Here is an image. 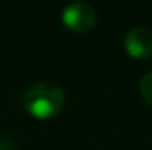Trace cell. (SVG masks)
Instances as JSON below:
<instances>
[{"label": "cell", "mask_w": 152, "mask_h": 150, "mask_svg": "<svg viewBox=\"0 0 152 150\" xmlns=\"http://www.w3.org/2000/svg\"><path fill=\"white\" fill-rule=\"evenodd\" d=\"M65 105V92L55 83H37L31 86L23 97V107L32 118L49 120L58 115Z\"/></svg>", "instance_id": "cell-1"}, {"label": "cell", "mask_w": 152, "mask_h": 150, "mask_svg": "<svg viewBox=\"0 0 152 150\" xmlns=\"http://www.w3.org/2000/svg\"><path fill=\"white\" fill-rule=\"evenodd\" d=\"M60 20L66 29L73 33H88L97 23V13L86 2H71L61 10Z\"/></svg>", "instance_id": "cell-2"}, {"label": "cell", "mask_w": 152, "mask_h": 150, "mask_svg": "<svg viewBox=\"0 0 152 150\" xmlns=\"http://www.w3.org/2000/svg\"><path fill=\"white\" fill-rule=\"evenodd\" d=\"M123 49L131 58L146 60L152 57V33L146 28H133L123 37Z\"/></svg>", "instance_id": "cell-3"}, {"label": "cell", "mask_w": 152, "mask_h": 150, "mask_svg": "<svg viewBox=\"0 0 152 150\" xmlns=\"http://www.w3.org/2000/svg\"><path fill=\"white\" fill-rule=\"evenodd\" d=\"M139 92H141V97L144 99V102L152 107V71L147 73V74H144V76L141 78Z\"/></svg>", "instance_id": "cell-4"}]
</instances>
